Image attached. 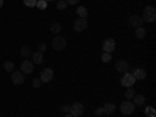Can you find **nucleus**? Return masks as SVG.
<instances>
[{
    "instance_id": "nucleus-23",
    "label": "nucleus",
    "mask_w": 156,
    "mask_h": 117,
    "mask_svg": "<svg viewBox=\"0 0 156 117\" xmlns=\"http://www.w3.org/2000/svg\"><path fill=\"white\" fill-rule=\"evenodd\" d=\"M56 8H58L59 11L66 9V8H67V3H66V0H58V2H56Z\"/></svg>"
},
{
    "instance_id": "nucleus-17",
    "label": "nucleus",
    "mask_w": 156,
    "mask_h": 117,
    "mask_svg": "<svg viewBox=\"0 0 156 117\" xmlns=\"http://www.w3.org/2000/svg\"><path fill=\"white\" fill-rule=\"evenodd\" d=\"M133 98H134V101H133L134 106H144L145 105V97L144 95H134Z\"/></svg>"
},
{
    "instance_id": "nucleus-28",
    "label": "nucleus",
    "mask_w": 156,
    "mask_h": 117,
    "mask_svg": "<svg viewBox=\"0 0 156 117\" xmlns=\"http://www.w3.org/2000/svg\"><path fill=\"white\" fill-rule=\"evenodd\" d=\"M45 50H47V44H44V42L37 44V51H41V53H44Z\"/></svg>"
},
{
    "instance_id": "nucleus-33",
    "label": "nucleus",
    "mask_w": 156,
    "mask_h": 117,
    "mask_svg": "<svg viewBox=\"0 0 156 117\" xmlns=\"http://www.w3.org/2000/svg\"><path fill=\"white\" fill-rule=\"evenodd\" d=\"M3 3H5V2H3V0H0V8H2V6H3Z\"/></svg>"
},
{
    "instance_id": "nucleus-11",
    "label": "nucleus",
    "mask_w": 156,
    "mask_h": 117,
    "mask_svg": "<svg viewBox=\"0 0 156 117\" xmlns=\"http://www.w3.org/2000/svg\"><path fill=\"white\" fill-rule=\"evenodd\" d=\"M128 22H129V25H131L133 28H139V27H142V17L140 16H137V14H133V16H129V19H128Z\"/></svg>"
},
{
    "instance_id": "nucleus-15",
    "label": "nucleus",
    "mask_w": 156,
    "mask_h": 117,
    "mask_svg": "<svg viewBox=\"0 0 156 117\" xmlns=\"http://www.w3.org/2000/svg\"><path fill=\"white\" fill-rule=\"evenodd\" d=\"M61 30H62V27H61V23H59V22H53V23L50 25V31L53 33V34H59Z\"/></svg>"
},
{
    "instance_id": "nucleus-25",
    "label": "nucleus",
    "mask_w": 156,
    "mask_h": 117,
    "mask_svg": "<svg viewBox=\"0 0 156 117\" xmlns=\"http://www.w3.org/2000/svg\"><path fill=\"white\" fill-rule=\"evenodd\" d=\"M36 2L37 0H23V5L27 8H34L36 6Z\"/></svg>"
},
{
    "instance_id": "nucleus-10",
    "label": "nucleus",
    "mask_w": 156,
    "mask_h": 117,
    "mask_svg": "<svg viewBox=\"0 0 156 117\" xmlns=\"http://www.w3.org/2000/svg\"><path fill=\"white\" fill-rule=\"evenodd\" d=\"M115 70L117 72H120V73H125L129 70V62L125 61V59H119L115 62Z\"/></svg>"
},
{
    "instance_id": "nucleus-9",
    "label": "nucleus",
    "mask_w": 156,
    "mask_h": 117,
    "mask_svg": "<svg viewBox=\"0 0 156 117\" xmlns=\"http://www.w3.org/2000/svg\"><path fill=\"white\" fill-rule=\"evenodd\" d=\"M103 51H106V53H111V51H114V48H115V41L112 37H108V39H105L103 41Z\"/></svg>"
},
{
    "instance_id": "nucleus-32",
    "label": "nucleus",
    "mask_w": 156,
    "mask_h": 117,
    "mask_svg": "<svg viewBox=\"0 0 156 117\" xmlns=\"http://www.w3.org/2000/svg\"><path fill=\"white\" fill-rule=\"evenodd\" d=\"M78 2H80V0H66V3H67V5H76Z\"/></svg>"
},
{
    "instance_id": "nucleus-27",
    "label": "nucleus",
    "mask_w": 156,
    "mask_h": 117,
    "mask_svg": "<svg viewBox=\"0 0 156 117\" xmlns=\"http://www.w3.org/2000/svg\"><path fill=\"white\" fill-rule=\"evenodd\" d=\"M36 6H37L39 9H45V8H47V2H45V0H37Z\"/></svg>"
},
{
    "instance_id": "nucleus-1",
    "label": "nucleus",
    "mask_w": 156,
    "mask_h": 117,
    "mask_svg": "<svg viewBox=\"0 0 156 117\" xmlns=\"http://www.w3.org/2000/svg\"><path fill=\"white\" fill-rule=\"evenodd\" d=\"M140 17H142L144 22H148V23L154 22L156 20V9H154V6H145Z\"/></svg>"
},
{
    "instance_id": "nucleus-31",
    "label": "nucleus",
    "mask_w": 156,
    "mask_h": 117,
    "mask_svg": "<svg viewBox=\"0 0 156 117\" xmlns=\"http://www.w3.org/2000/svg\"><path fill=\"white\" fill-rule=\"evenodd\" d=\"M41 84H42V81L39 80V78H34V80H33V86H34V87H39Z\"/></svg>"
},
{
    "instance_id": "nucleus-29",
    "label": "nucleus",
    "mask_w": 156,
    "mask_h": 117,
    "mask_svg": "<svg viewBox=\"0 0 156 117\" xmlns=\"http://www.w3.org/2000/svg\"><path fill=\"white\" fill-rule=\"evenodd\" d=\"M95 115H105V109H103V106L95 109Z\"/></svg>"
},
{
    "instance_id": "nucleus-35",
    "label": "nucleus",
    "mask_w": 156,
    "mask_h": 117,
    "mask_svg": "<svg viewBox=\"0 0 156 117\" xmlns=\"http://www.w3.org/2000/svg\"><path fill=\"white\" fill-rule=\"evenodd\" d=\"M45 2L48 3V2H56V0H45Z\"/></svg>"
},
{
    "instance_id": "nucleus-7",
    "label": "nucleus",
    "mask_w": 156,
    "mask_h": 117,
    "mask_svg": "<svg viewBox=\"0 0 156 117\" xmlns=\"http://www.w3.org/2000/svg\"><path fill=\"white\" fill-rule=\"evenodd\" d=\"M11 81L14 83L16 86L23 84V81H25V73H22V72H11Z\"/></svg>"
},
{
    "instance_id": "nucleus-12",
    "label": "nucleus",
    "mask_w": 156,
    "mask_h": 117,
    "mask_svg": "<svg viewBox=\"0 0 156 117\" xmlns=\"http://www.w3.org/2000/svg\"><path fill=\"white\" fill-rule=\"evenodd\" d=\"M87 28V20L86 19H78V20H75V23H73V30L75 31H84Z\"/></svg>"
},
{
    "instance_id": "nucleus-3",
    "label": "nucleus",
    "mask_w": 156,
    "mask_h": 117,
    "mask_svg": "<svg viewBox=\"0 0 156 117\" xmlns=\"http://www.w3.org/2000/svg\"><path fill=\"white\" fill-rule=\"evenodd\" d=\"M51 47H53L55 50H58V51H61V50H64L66 48V39H64L62 36H55L53 37V41H51Z\"/></svg>"
},
{
    "instance_id": "nucleus-2",
    "label": "nucleus",
    "mask_w": 156,
    "mask_h": 117,
    "mask_svg": "<svg viewBox=\"0 0 156 117\" xmlns=\"http://www.w3.org/2000/svg\"><path fill=\"white\" fill-rule=\"evenodd\" d=\"M134 83H136V80H134V76H133L131 72H125L122 75V78H120V84L125 86V87H133Z\"/></svg>"
},
{
    "instance_id": "nucleus-24",
    "label": "nucleus",
    "mask_w": 156,
    "mask_h": 117,
    "mask_svg": "<svg viewBox=\"0 0 156 117\" xmlns=\"http://www.w3.org/2000/svg\"><path fill=\"white\" fill-rule=\"evenodd\" d=\"M145 115H147V117H154V115H156L154 108H153V106H147V108H145Z\"/></svg>"
},
{
    "instance_id": "nucleus-6",
    "label": "nucleus",
    "mask_w": 156,
    "mask_h": 117,
    "mask_svg": "<svg viewBox=\"0 0 156 117\" xmlns=\"http://www.w3.org/2000/svg\"><path fill=\"white\" fill-rule=\"evenodd\" d=\"M39 80H41L42 83H48V81H51V80H53V69H50V67L44 69V70L41 72V76H39Z\"/></svg>"
},
{
    "instance_id": "nucleus-4",
    "label": "nucleus",
    "mask_w": 156,
    "mask_h": 117,
    "mask_svg": "<svg viewBox=\"0 0 156 117\" xmlns=\"http://www.w3.org/2000/svg\"><path fill=\"white\" fill-rule=\"evenodd\" d=\"M34 70V64L31 59H23L20 62V72L22 73H31Z\"/></svg>"
},
{
    "instance_id": "nucleus-21",
    "label": "nucleus",
    "mask_w": 156,
    "mask_h": 117,
    "mask_svg": "<svg viewBox=\"0 0 156 117\" xmlns=\"http://www.w3.org/2000/svg\"><path fill=\"white\" fill-rule=\"evenodd\" d=\"M134 95H136V94H134V89H133V87H126V90H125L123 97H125L126 100H131Z\"/></svg>"
},
{
    "instance_id": "nucleus-14",
    "label": "nucleus",
    "mask_w": 156,
    "mask_h": 117,
    "mask_svg": "<svg viewBox=\"0 0 156 117\" xmlns=\"http://www.w3.org/2000/svg\"><path fill=\"white\" fill-rule=\"evenodd\" d=\"M20 55H22V58H25V59L31 58V55H33V50H31V47H28V45H23V47L20 48Z\"/></svg>"
},
{
    "instance_id": "nucleus-19",
    "label": "nucleus",
    "mask_w": 156,
    "mask_h": 117,
    "mask_svg": "<svg viewBox=\"0 0 156 117\" xmlns=\"http://www.w3.org/2000/svg\"><path fill=\"white\" fill-rule=\"evenodd\" d=\"M136 37L137 39H144L145 36H147V31H145V28L144 27H139V28H136Z\"/></svg>"
},
{
    "instance_id": "nucleus-30",
    "label": "nucleus",
    "mask_w": 156,
    "mask_h": 117,
    "mask_svg": "<svg viewBox=\"0 0 156 117\" xmlns=\"http://www.w3.org/2000/svg\"><path fill=\"white\" fill-rule=\"evenodd\" d=\"M69 111H70V106H69V105H64V106H61V112H64V114H69Z\"/></svg>"
},
{
    "instance_id": "nucleus-18",
    "label": "nucleus",
    "mask_w": 156,
    "mask_h": 117,
    "mask_svg": "<svg viewBox=\"0 0 156 117\" xmlns=\"http://www.w3.org/2000/svg\"><path fill=\"white\" fill-rule=\"evenodd\" d=\"M103 109H105V114H114L115 112V105H114V103H106V105L105 106H103Z\"/></svg>"
},
{
    "instance_id": "nucleus-16",
    "label": "nucleus",
    "mask_w": 156,
    "mask_h": 117,
    "mask_svg": "<svg viewBox=\"0 0 156 117\" xmlns=\"http://www.w3.org/2000/svg\"><path fill=\"white\" fill-rule=\"evenodd\" d=\"M31 58H33V64H41L42 59H44V55L41 53V51H34V53L31 55Z\"/></svg>"
},
{
    "instance_id": "nucleus-8",
    "label": "nucleus",
    "mask_w": 156,
    "mask_h": 117,
    "mask_svg": "<svg viewBox=\"0 0 156 117\" xmlns=\"http://www.w3.org/2000/svg\"><path fill=\"white\" fill-rule=\"evenodd\" d=\"M83 112H84V106L81 105V103H72L69 114H72L73 117H78V115H81Z\"/></svg>"
},
{
    "instance_id": "nucleus-5",
    "label": "nucleus",
    "mask_w": 156,
    "mask_h": 117,
    "mask_svg": "<svg viewBox=\"0 0 156 117\" xmlns=\"http://www.w3.org/2000/svg\"><path fill=\"white\" fill-rule=\"evenodd\" d=\"M134 103L133 101H129V100H125V101H122V105H120V111L123 112V114H133L134 112Z\"/></svg>"
},
{
    "instance_id": "nucleus-13",
    "label": "nucleus",
    "mask_w": 156,
    "mask_h": 117,
    "mask_svg": "<svg viewBox=\"0 0 156 117\" xmlns=\"http://www.w3.org/2000/svg\"><path fill=\"white\" fill-rule=\"evenodd\" d=\"M133 76H134V80H145V76H147V70H144V69H134V73H133Z\"/></svg>"
},
{
    "instance_id": "nucleus-26",
    "label": "nucleus",
    "mask_w": 156,
    "mask_h": 117,
    "mask_svg": "<svg viewBox=\"0 0 156 117\" xmlns=\"http://www.w3.org/2000/svg\"><path fill=\"white\" fill-rule=\"evenodd\" d=\"M112 58H111V53H106V51H103L101 53V61L103 62H109Z\"/></svg>"
},
{
    "instance_id": "nucleus-34",
    "label": "nucleus",
    "mask_w": 156,
    "mask_h": 117,
    "mask_svg": "<svg viewBox=\"0 0 156 117\" xmlns=\"http://www.w3.org/2000/svg\"><path fill=\"white\" fill-rule=\"evenodd\" d=\"M64 117H73L72 114H64Z\"/></svg>"
},
{
    "instance_id": "nucleus-22",
    "label": "nucleus",
    "mask_w": 156,
    "mask_h": 117,
    "mask_svg": "<svg viewBox=\"0 0 156 117\" xmlns=\"http://www.w3.org/2000/svg\"><path fill=\"white\" fill-rule=\"evenodd\" d=\"M3 69H5V72H14V62L5 61L3 62Z\"/></svg>"
},
{
    "instance_id": "nucleus-20",
    "label": "nucleus",
    "mask_w": 156,
    "mask_h": 117,
    "mask_svg": "<svg viewBox=\"0 0 156 117\" xmlns=\"http://www.w3.org/2000/svg\"><path fill=\"white\" fill-rule=\"evenodd\" d=\"M76 14L80 16V19H86L87 17V8H84V6H80L76 9Z\"/></svg>"
}]
</instances>
